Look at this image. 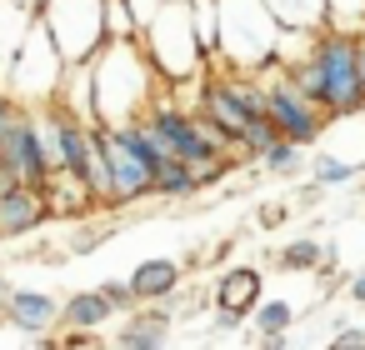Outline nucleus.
I'll return each mask as SVG.
<instances>
[{"label": "nucleus", "mask_w": 365, "mask_h": 350, "mask_svg": "<svg viewBox=\"0 0 365 350\" xmlns=\"http://www.w3.org/2000/svg\"><path fill=\"white\" fill-rule=\"evenodd\" d=\"M110 320H115V310L106 305V295H101L96 285L61 300V330H86V335H96V330L110 325Z\"/></svg>", "instance_id": "obj_17"}, {"label": "nucleus", "mask_w": 365, "mask_h": 350, "mask_svg": "<svg viewBox=\"0 0 365 350\" xmlns=\"http://www.w3.org/2000/svg\"><path fill=\"white\" fill-rule=\"evenodd\" d=\"M106 235H110V230H106L101 220H86V225H81V235H71V250H76V255H86V250H96Z\"/></svg>", "instance_id": "obj_29"}, {"label": "nucleus", "mask_w": 365, "mask_h": 350, "mask_svg": "<svg viewBox=\"0 0 365 350\" xmlns=\"http://www.w3.org/2000/svg\"><path fill=\"white\" fill-rule=\"evenodd\" d=\"M46 200H41V185H21L0 170V240H21V235H36L46 225Z\"/></svg>", "instance_id": "obj_11"}, {"label": "nucleus", "mask_w": 365, "mask_h": 350, "mask_svg": "<svg viewBox=\"0 0 365 350\" xmlns=\"http://www.w3.org/2000/svg\"><path fill=\"white\" fill-rule=\"evenodd\" d=\"M310 180H315L320 190H335V185L360 180V165H355V160H340V155H330V150H315V155H310Z\"/></svg>", "instance_id": "obj_24"}, {"label": "nucleus", "mask_w": 365, "mask_h": 350, "mask_svg": "<svg viewBox=\"0 0 365 350\" xmlns=\"http://www.w3.org/2000/svg\"><path fill=\"white\" fill-rule=\"evenodd\" d=\"M16 115H21V105H16V101L6 96V86H0V135H6V125H11Z\"/></svg>", "instance_id": "obj_34"}, {"label": "nucleus", "mask_w": 365, "mask_h": 350, "mask_svg": "<svg viewBox=\"0 0 365 350\" xmlns=\"http://www.w3.org/2000/svg\"><path fill=\"white\" fill-rule=\"evenodd\" d=\"M295 91L325 115V120H350L365 110V86H360V71H355V36L350 31H330L320 26L310 36V51L295 56L290 66H280Z\"/></svg>", "instance_id": "obj_1"}, {"label": "nucleus", "mask_w": 365, "mask_h": 350, "mask_svg": "<svg viewBox=\"0 0 365 350\" xmlns=\"http://www.w3.org/2000/svg\"><path fill=\"white\" fill-rule=\"evenodd\" d=\"M0 170L21 185H46L51 175V155H46V140H41V125H36V110H21L6 135H0Z\"/></svg>", "instance_id": "obj_10"}, {"label": "nucleus", "mask_w": 365, "mask_h": 350, "mask_svg": "<svg viewBox=\"0 0 365 350\" xmlns=\"http://www.w3.org/2000/svg\"><path fill=\"white\" fill-rule=\"evenodd\" d=\"M0 325L21 330L26 340L51 335V330H61V300H56L51 290H16V285H11L6 305H0Z\"/></svg>", "instance_id": "obj_12"}, {"label": "nucleus", "mask_w": 365, "mask_h": 350, "mask_svg": "<svg viewBox=\"0 0 365 350\" xmlns=\"http://www.w3.org/2000/svg\"><path fill=\"white\" fill-rule=\"evenodd\" d=\"M265 300V275L255 265H225L215 275V310H235L250 320V310Z\"/></svg>", "instance_id": "obj_16"}, {"label": "nucleus", "mask_w": 365, "mask_h": 350, "mask_svg": "<svg viewBox=\"0 0 365 350\" xmlns=\"http://www.w3.org/2000/svg\"><path fill=\"white\" fill-rule=\"evenodd\" d=\"M41 200H46V215L51 220H91V215H101V205L91 200V190L76 175H66V170H51L46 175Z\"/></svg>", "instance_id": "obj_15"}, {"label": "nucleus", "mask_w": 365, "mask_h": 350, "mask_svg": "<svg viewBox=\"0 0 365 350\" xmlns=\"http://www.w3.org/2000/svg\"><path fill=\"white\" fill-rule=\"evenodd\" d=\"M125 285H130L135 305H160V300H170V295L185 285V265L170 260V255H150V260H140V265L125 275Z\"/></svg>", "instance_id": "obj_14"}, {"label": "nucleus", "mask_w": 365, "mask_h": 350, "mask_svg": "<svg viewBox=\"0 0 365 350\" xmlns=\"http://www.w3.org/2000/svg\"><path fill=\"white\" fill-rule=\"evenodd\" d=\"M16 6H26V11H41V6H46V0H16Z\"/></svg>", "instance_id": "obj_41"}, {"label": "nucleus", "mask_w": 365, "mask_h": 350, "mask_svg": "<svg viewBox=\"0 0 365 350\" xmlns=\"http://www.w3.org/2000/svg\"><path fill=\"white\" fill-rule=\"evenodd\" d=\"M31 350H66V340H61V330H51V335H36Z\"/></svg>", "instance_id": "obj_37"}, {"label": "nucleus", "mask_w": 365, "mask_h": 350, "mask_svg": "<svg viewBox=\"0 0 365 350\" xmlns=\"http://www.w3.org/2000/svg\"><path fill=\"white\" fill-rule=\"evenodd\" d=\"M240 325H245V315H235V310H215V315H210V330H215V335H235Z\"/></svg>", "instance_id": "obj_32"}, {"label": "nucleus", "mask_w": 365, "mask_h": 350, "mask_svg": "<svg viewBox=\"0 0 365 350\" xmlns=\"http://www.w3.org/2000/svg\"><path fill=\"white\" fill-rule=\"evenodd\" d=\"M325 26L360 36L365 31V0H325Z\"/></svg>", "instance_id": "obj_26"}, {"label": "nucleus", "mask_w": 365, "mask_h": 350, "mask_svg": "<svg viewBox=\"0 0 365 350\" xmlns=\"http://www.w3.org/2000/svg\"><path fill=\"white\" fill-rule=\"evenodd\" d=\"M31 26H36V11L16 6V0H0V86H6V76H11V66H16V56H21Z\"/></svg>", "instance_id": "obj_18"}, {"label": "nucleus", "mask_w": 365, "mask_h": 350, "mask_svg": "<svg viewBox=\"0 0 365 350\" xmlns=\"http://www.w3.org/2000/svg\"><path fill=\"white\" fill-rule=\"evenodd\" d=\"M355 71H360V86H365V36H355Z\"/></svg>", "instance_id": "obj_39"}, {"label": "nucleus", "mask_w": 365, "mask_h": 350, "mask_svg": "<svg viewBox=\"0 0 365 350\" xmlns=\"http://www.w3.org/2000/svg\"><path fill=\"white\" fill-rule=\"evenodd\" d=\"M320 200H325V190H320L315 180H305V185H300V195H295V210H315Z\"/></svg>", "instance_id": "obj_33"}, {"label": "nucleus", "mask_w": 365, "mask_h": 350, "mask_svg": "<svg viewBox=\"0 0 365 350\" xmlns=\"http://www.w3.org/2000/svg\"><path fill=\"white\" fill-rule=\"evenodd\" d=\"M255 350H290V335H265L255 340Z\"/></svg>", "instance_id": "obj_38"}, {"label": "nucleus", "mask_w": 365, "mask_h": 350, "mask_svg": "<svg viewBox=\"0 0 365 350\" xmlns=\"http://www.w3.org/2000/svg\"><path fill=\"white\" fill-rule=\"evenodd\" d=\"M46 36L56 41L66 66H91L106 46V11L101 0H46L36 11Z\"/></svg>", "instance_id": "obj_7"}, {"label": "nucleus", "mask_w": 365, "mask_h": 350, "mask_svg": "<svg viewBox=\"0 0 365 350\" xmlns=\"http://www.w3.org/2000/svg\"><path fill=\"white\" fill-rule=\"evenodd\" d=\"M285 26L265 0H215V61L220 71H265L275 66Z\"/></svg>", "instance_id": "obj_3"}, {"label": "nucleus", "mask_w": 365, "mask_h": 350, "mask_svg": "<svg viewBox=\"0 0 365 350\" xmlns=\"http://www.w3.org/2000/svg\"><path fill=\"white\" fill-rule=\"evenodd\" d=\"M91 81H96V125H130L165 91L140 41H106L101 56L91 61Z\"/></svg>", "instance_id": "obj_2"}, {"label": "nucleus", "mask_w": 365, "mask_h": 350, "mask_svg": "<svg viewBox=\"0 0 365 350\" xmlns=\"http://www.w3.org/2000/svg\"><path fill=\"white\" fill-rule=\"evenodd\" d=\"M265 6L285 31H320L325 26V0H265Z\"/></svg>", "instance_id": "obj_22"}, {"label": "nucleus", "mask_w": 365, "mask_h": 350, "mask_svg": "<svg viewBox=\"0 0 365 350\" xmlns=\"http://www.w3.org/2000/svg\"><path fill=\"white\" fill-rule=\"evenodd\" d=\"M285 215H290L285 205H260V225H265V230H275V225H280Z\"/></svg>", "instance_id": "obj_36"}, {"label": "nucleus", "mask_w": 365, "mask_h": 350, "mask_svg": "<svg viewBox=\"0 0 365 350\" xmlns=\"http://www.w3.org/2000/svg\"><path fill=\"white\" fill-rule=\"evenodd\" d=\"M190 195H195L190 165L175 160V155H165V160L155 165V200H190Z\"/></svg>", "instance_id": "obj_23"}, {"label": "nucleus", "mask_w": 365, "mask_h": 350, "mask_svg": "<svg viewBox=\"0 0 365 350\" xmlns=\"http://www.w3.org/2000/svg\"><path fill=\"white\" fill-rule=\"evenodd\" d=\"M255 76L265 81V115H270L275 135L290 140V145H300V150H310V145L325 135V115L295 91V81H290L280 66H265V71H255Z\"/></svg>", "instance_id": "obj_9"}, {"label": "nucleus", "mask_w": 365, "mask_h": 350, "mask_svg": "<svg viewBox=\"0 0 365 350\" xmlns=\"http://www.w3.org/2000/svg\"><path fill=\"white\" fill-rule=\"evenodd\" d=\"M170 325H175V315H170V305L160 300V305H135L130 315H120V325H115V340L106 345V350H165V340H170Z\"/></svg>", "instance_id": "obj_13"}, {"label": "nucleus", "mask_w": 365, "mask_h": 350, "mask_svg": "<svg viewBox=\"0 0 365 350\" xmlns=\"http://www.w3.org/2000/svg\"><path fill=\"white\" fill-rule=\"evenodd\" d=\"M160 6H165V0H125V11L135 16V31H145V26L160 16Z\"/></svg>", "instance_id": "obj_31"}, {"label": "nucleus", "mask_w": 365, "mask_h": 350, "mask_svg": "<svg viewBox=\"0 0 365 350\" xmlns=\"http://www.w3.org/2000/svg\"><path fill=\"white\" fill-rule=\"evenodd\" d=\"M325 350H365V325H340Z\"/></svg>", "instance_id": "obj_30"}, {"label": "nucleus", "mask_w": 365, "mask_h": 350, "mask_svg": "<svg viewBox=\"0 0 365 350\" xmlns=\"http://www.w3.org/2000/svg\"><path fill=\"white\" fill-rule=\"evenodd\" d=\"M101 155H106V180H110V210L155 200V165L165 160V150L140 120L101 125Z\"/></svg>", "instance_id": "obj_4"}, {"label": "nucleus", "mask_w": 365, "mask_h": 350, "mask_svg": "<svg viewBox=\"0 0 365 350\" xmlns=\"http://www.w3.org/2000/svg\"><path fill=\"white\" fill-rule=\"evenodd\" d=\"M140 51L150 56L160 86H195L210 71V56L195 41V21H190V0H165L160 16L140 31Z\"/></svg>", "instance_id": "obj_5"}, {"label": "nucleus", "mask_w": 365, "mask_h": 350, "mask_svg": "<svg viewBox=\"0 0 365 350\" xmlns=\"http://www.w3.org/2000/svg\"><path fill=\"white\" fill-rule=\"evenodd\" d=\"M6 295H11V280H6V265H0V305H6Z\"/></svg>", "instance_id": "obj_40"}, {"label": "nucleus", "mask_w": 365, "mask_h": 350, "mask_svg": "<svg viewBox=\"0 0 365 350\" xmlns=\"http://www.w3.org/2000/svg\"><path fill=\"white\" fill-rule=\"evenodd\" d=\"M61 81H66V61H61L56 41L46 36L41 16H36V26H31L26 46H21V56H16V66H11V76H6V96H11L21 110H41V105H56Z\"/></svg>", "instance_id": "obj_6"}, {"label": "nucleus", "mask_w": 365, "mask_h": 350, "mask_svg": "<svg viewBox=\"0 0 365 350\" xmlns=\"http://www.w3.org/2000/svg\"><path fill=\"white\" fill-rule=\"evenodd\" d=\"M96 290L106 295V305H110L115 315H130V310H135V295H130V285H125V280H101Z\"/></svg>", "instance_id": "obj_28"}, {"label": "nucleus", "mask_w": 365, "mask_h": 350, "mask_svg": "<svg viewBox=\"0 0 365 350\" xmlns=\"http://www.w3.org/2000/svg\"><path fill=\"white\" fill-rule=\"evenodd\" d=\"M295 320H300V310L290 305V300H260L255 310H250V335L255 340H265V335H290L295 330Z\"/></svg>", "instance_id": "obj_21"}, {"label": "nucleus", "mask_w": 365, "mask_h": 350, "mask_svg": "<svg viewBox=\"0 0 365 350\" xmlns=\"http://www.w3.org/2000/svg\"><path fill=\"white\" fill-rule=\"evenodd\" d=\"M325 260H335V245H325V240H315V235H295V240H285V245L275 250V265H280L285 275H320Z\"/></svg>", "instance_id": "obj_19"}, {"label": "nucleus", "mask_w": 365, "mask_h": 350, "mask_svg": "<svg viewBox=\"0 0 365 350\" xmlns=\"http://www.w3.org/2000/svg\"><path fill=\"white\" fill-rule=\"evenodd\" d=\"M255 165H260L265 175H280V180H285V175H295V170L305 165V150H300V145H290V140H275Z\"/></svg>", "instance_id": "obj_25"}, {"label": "nucleus", "mask_w": 365, "mask_h": 350, "mask_svg": "<svg viewBox=\"0 0 365 350\" xmlns=\"http://www.w3.org/2000/svg\"><path fill=\"white\" fill-rule=\"evenodd\" d=\"M360 36H365V31H360Z\"/></svg>", "instance_id": "obj_42"}, {"label": "nucleus", "mask_w": 365, "mask_h": 350, "mask_svg": "<svg viewBox=\"0 0 365 350\" xmlns=\"http://www.w3.org/2000/svg\"><path fill=\"white\" fill-rule=\"evenodd\" d=\"M101 11H106V41H140L135 16L125 11V0H101Z\"/></svg>", "instance_id": "obj_27"}, {"label": "nucleus", "mask_w": 365, "mask_h": 350, "mask_svg": "<svg viewBox=\"0 0 365 350\" xmlns=\"http://www.w3.org/2000/svg\"><path fill=\"white\" fill-rule=\"evenodd\" d=\"M345 295H350L355 305H365V265H360V270H355V275L345 280Z\"/></svg>", "instance_id": "obj_35"}, {"label": "nucleus", "mask_w": 365, "mask_h": 350, "mask_svg": "<svg viewBox=\"0 0 365 350\" xmlns=\"http://www.w3.org/2000/svg\"><path fill=\"white\" fill-rule=\"evenodd\" d=\"M56 105H66L71 115H81V120L96 125V81H91V66H66V81H61Z\"/></svg>", "instance_id": "obj_20"}, {"label": "nucleus", "mask_w": 365, "mask_h": 350, "mask_svg": "<svg viewBox=\"0 0 365 350\" xmlns=\"http://www.w3.org/2000/svg\"><path fill=\"white\" fill-rule=\"evenodd\" d=\"M140 125L155 135V145H160L165 155H175V160H185V165H200V160H220V155H225V150H215V145L205 140L195 110L180 105L170 91H160V96L150 101V110L140 115ZM230 160H235V155H230Z\"/></svg>", "instance_id": "obj_8"}]
</instances>
